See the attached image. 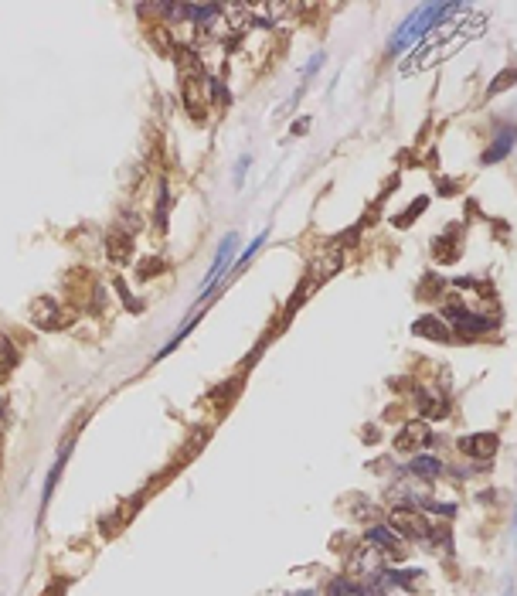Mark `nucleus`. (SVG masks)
<instances>
[{
  "label": "nucleus",
  "instance_id": "obj_1",
  "mask_svg": "<svg viewBox=\"0 0 517 596\" xmlns=\"http://www.w3.org/2000/svg\"><path fill=\"white\" fill-rule=\"evenodd\" d=\"M483 31H487V17H483V14H473L469 7H463L460 14H453V17H446V21H439V24L432 27V31L422 38V45L412 48V52L398 62V72H402V76L429 72L432 65L453 58L466 41L480 38Z\"/></svg>",
  "mask_w": 517,
  "mask_h": 596
},
{
  "label": "nucleus",
  "instance_id": "obj_2",
  "mask_svg": "<svg viewBox=\"0 0 517 596\" xmlns=\"http://www.w3.org/2000/svg\"><path fill=\"white\" fill-rule=\"evenodd\" d=\"M466 3H425V7H418L409 21H402L398 31L391 34V52H405V48H412L418 45L432 27L446 21V17H453V14H460Z\"/></svg>",
  "mask_w": 517,
  "mask_h": 596
},
{
  "label": "nucleus",
  "instance_id": "obj_3",
  "mask_svg": "<svg viewBox=\"0 0 517 596\" xmlns=\"http://www.w3.org/2000/svg\"><path fill=\"white\" fill-rule=\"evenodd\" d=\"M235 249H238V235H225L221 239V246H218V253H214V260H211V269H207V276L201 280V293H211L214 290V283L228 273V266H232V260H235Z\"/></svg>",
  "mask_w": 517,
  "mask_h": 596
},
{
  "label": "nucleus",
  "instance_id": "obj_4",
  "mask_svg": "<svg viewBox=\"0 0 517 596\" xmlns=\"http://www.w3.org/2000/svg\"><path fill=\"white\" fill-rule=\"evenodd\" d=\"M68 453H72V437L61 443V450H58V457H54V467L48 470V477H45V491H41V511H45V504H48V497H52L54 484H58V477H61V470H65V460H68Z\"/></svg>",
  "mask_w": 517,
  "mask_h": 596
},
{
  "label": "nucleus",
  "instance_id": "obj_5",
  "mask_svg": "<svg viewBox=\"0 0 517 596\" xmlns=\"http://www.w3.org/2000/svg\"><path fill=\"white\" fill-rule=\"evenodd\" d=\"M511 150H514V130L507 127V130H500L493 136V143L487 147V154H483V164H497V160H504Z\"/></svg>",
  "mask_w": 517,
  "mask_h": 596
},
{
  "label": "nucleus",
  "instance_id": "obj_6",
  "mask_svg": "<svg viewBox=\"0 0 517 596\" xmlns=\"http://www.w3.org/2000/svg\"><path fill=\"white\" fill-rule=\"evenodd\" d=\"M460 450H463V453H469V457H490L493 450H497V437H493V433L466 437V440H460Z\"/></svg>",
  "mask_w": 517,
  "mask_h": 596
},
{
  "label": "nucleus",
  "instance_id": "obj_7",
  "mask_svg": "<svg viewBox=\"0 0 517 596\" xmlns=\"http://www.w3.org/2000/svg\"><path fill=\"white\" fill-rule=\"evenodd\" d=\"M453 317H456V327H460L463 334H487V331L493 327L490 317H476V313H466V311H456Z\"/></svg>",
  "mask_w": 517,
  "mask_h": 596
},
{
  "label": "nucleus",
  "instance_id": "obj_8",
  "mask_svg": "<svg viewBox=\"0 0 517 596\" xmlns=\"http://www.w3.org/2000/svg\"><path fill=\"white\" fill-rule=\"evenodd\" d=\"M439 460L436 457H429V453H422V457H415V460H409V470H415V474H422V477H436L439 474Z\"/></svg>",
  "mask_w": 517,
  "mask_h": 596
},
{
  "label": "nucleus",
  "instance_id": "obj_9",
  "mask_svg": "<svg viewBox=\"0 0 517 596\" xmlns=\"http://www.w3.org/2000/svg\"><path fill=\"white\" fill-rule=\"evenodd\" d=\"M367 542L374 545V548H391V545H395V535H391L388 528H371V532H367Z\"/></svg>",
  "mask_w": 517,
  "mask_h": 596
},
{
  "label": "nucleus",
  "instance_id": "obj_10",
  "mask_svg": "<svg viewBox=\"0 0 517 596\" xmlns=\"http://www.w3.org/2000/svg\"><path fill=\"white\" fill-rule=\"evenodd\" d=\"M262 242H265V232H258L256 239L249 242V249H245V253H242V260H238V269H245V262H249L258 253V249H262Z\"/></svg>",
  "mask_w": 517,
  "mask_h": 596
},
{
  "label": "nucleus",
  "instance_id": "obj_11",
  "mask_svg": "<svg viewBox=\"0 0 517 596\" xmlns=\"http://www.w3.org/2000/svg\"><path fill=\"white\" fill-rule=\"evenodd\" d=\"M511 85H514V72H504V76H500V78H497V82L490 85V96L504 92V89H511Z\"/></svg>",
  "mask_w": 517,
  "mask_h": 596
},
{
  "label": "nucleus",
  "instance_id": "obj_12",
  "mask_svg": "<svg viewBox=\"0 0 517 596\" xmlns=\"http://www.w3.org/2000/svg\"><path fill=\"white\" fill-rule=\"evenodd\" d=\"M252 167V157L245 154L242 160H238V167H235V184H242V178H245V171Z\"/></svg>",
  "mask_w": 517,
  "mask_h": 596
},
{
  "label": "nucleus",
  "instance_id": "obj_13",
  "mask_svg": "<svg viewBox=\"0 0 517 596\" xmlns=\"http://www.w3.org/2000/svg\"><path fill=\"white\" fill-rule=\"evenodd\" d=\"M289 596H313V593H310V590H303V593H289Z\"/></svg>",
  "mask_w": 517,
  "mask_h": 596
}]
</instances>
